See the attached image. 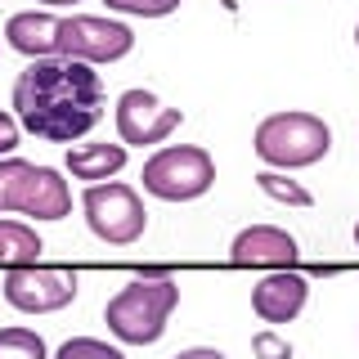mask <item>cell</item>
Returning a JSON list of instances; mask_svg holds the SVG:
<instances>
[{
  "instance_id": "cell-1",
  "label": "cell",
  "mask_w": 359,
  "mask_h": 359,
  "mask_svg": "<svg viewBox=\"0 0 359 359\" xmlns=\"http://www.w3.org/2000/svg\"><path fill=\"white\" fill-rule=\"evenodd\" d=\"M14 117L18 126L50 144H76L104 121V81L95 63L81 59H32L14 81Z\"/></svg>"
},
{
  "instance_id": "cell-2",
  "label": "cell",
  "mask_w": 359,
  "mask_h": 359,
  "mask_svg": "<svg viewBox=\"0 0 359 359\" xmlns=\"http://www.w3.org/2000/svg\"><path fill=\"white\" fill-rule=\"evenodd\" d=\"M252 149L269 171H301V166H314L332 153V126L319 112L301 108L269 112L252 135Z\"/></svg>"
},
{
  "instance_id": "cell-3",
  "label": "cell",
  "mask_w": 359,
  "mask_h": 359,
  "mask_svg": "<svg viewBox=\"0 0 359 359\" xmlns=\"http://www.w3.org/2000/svg\"><path fill=\"white\" fill-rule=\"evenodd\" d=\"M175 306H180V283L171 274L166 278L140 274L104 306V323L121 346H153V341H162L166 319H171Z\"/></svg>"
},
{
  "instance_id": "cell-4",
  "label": "cell",
  "mask_w": 359,
  "mask_h": 359,
  "mask_svg": "<svg viewBox=\"0 0 359 359\" xmlns=\"http://www.w3.org/2000/svg\"><path fill=\"white\" fill-rule=\"evenodd\" d=\"M0 211H22L32 220H63L72 216V189L54 166L0 157Z\"/></svg>"
},
{
  "instance_id": "cell-5",
  "label": "cell",
  "mask_w": 359,
  "mask_h": 359,
  "mask_svg": "<svg viewBox=\"0 0 359 359\" xmlns=\"http://www.w3.org/2000/svg\"><path fill=\"white\" fill-rule=\"evenodd\" d=\"M144 194L162 202H194L216 184V162L198 144H166L144 162Z\"/></svg>"
},
{
  "instance_id": "cell-6",
  "label": "cell",
  "mask_w": 359,
  "mask_h": 359,
  "mask_svg": "<svg viewBox=\"0 0 359 359\" xmlns=\"http://www.w3.org/2000/svg\"><path fill=\"white\" fill-rule=\"evenodd\" d=\"M81 211L86 224L99 243L108 247H130L144 238L149 229V211H144V198L135 194L121 180H104V184H86L81 194Z\"/></svg>"
},
{
  "instance_id": "cell-7",
  "label": "cell",
  "mask_w": 359,
  "mask_h": 359,
  "mask_svg": "<svg viewBox=\"0 0 359 359\" xmlns=\"http://www.w3.org/2000/svg\"><path fill=\"white\" fill-rule=\"evenodd\" d=\"M135 50V32L117 18H95V14H72L59 22V54L81 63H117Z\"/></svg>"
},
{
  "instance_id": "cell-8",
  "label": "cell",
  "mask_w": 359,
  "mask_h": 359,
  "mask_svg": "<svg viewBox=\"0 0 359 359\" xmlns=\"http://www.w3.org/2000/svg\"><path fill=\"white\" fill-rule=\"evenodd\" d=\"M5 301L22 314H54L76 301V274L72 269H41V265H14L5 274Z\"/></svg>"
},
{
  "instance_id": "cell-9",
  "label": "cell",
  "mask_w": 359,
  "mask_h": 359,
  "mask_svg": "<svg viewBox=\"0 0 359 359\" xmlns=\"http://www.w3.org/2000/svg\"><path fill=\"white\" fill-rule=\"evenodd\" d=\"M184 112L166 108L153 90H126L117 99V135L126 149H153V144H166L171 130H180Z\"/></svg>"
},
{
  "instance_id": "cell-10",
  "label": "cell",
  "mask_w": 359,
  "mask_h": 359,
  "mask_svg": "<svg viewBox=\"0 0 359 359\" xmlns=\"http://www.w3.org/2000/svg\"><path fill=\"white\" fill-rule=\"evenodd\" d=\"M297 238L278 224H247L233 238L229 261L233 265H261V269H292L297 265Z\"/></svg>"
},
{
  "instance_id": "cell-11",
  "label": "cell",
  "mask_w": 359,
  "mask_h": 359,
  "mask_svg": "<svg viewBox=\"0 0 359 359\" xmlns=\"http://www.w3.org/2000/svg\"><path fill=\"white\" fill-rule=\"evenodd\" d=\"M306 301H310V283L292 269H278V274H269L252 287V310L261 323H292L306 310Z\"/></svg>"
},
{
  "instance_id": "cell-12",
  "label": "cell",
  "mask_w": 359,
  "mask_h": 359,
  "mask_svg": "<svg viewBox=\"0 0 359 359\" xmlns=\"http://www.w3.org/2000/svg\"><path fill=\"white\" fill-rule=\"evenodd\" d=\"M59 22L54 14H36V9H22L5 22V41L9 50L27 54V59H54L59 54Z\"/></svg>"
},
{
  "instance_id": "cell-13",
  "label": "cell",
  "mask_w": 359,
  "mask_h": 359,
  "mask_svg": "<svg viewBox=\"0 0 359 359\" xmlns=\"http://www.w3.org/2000/svg\"><path fill=\"white\" fill-rule=\"evenodd\" d=\"M121 166H126V144H76V149H67V171H72V180L104 184Z\"/></svg>"
},
{
  "instance_id": "cell-14",
  "label": "cell",
  "mask_w": 359,
  "mask_h": 359,
  "mask_svg": "<svg viewBox=\"0 0 359 359\" xmlns=\"http://www.w3.org/2000/svg\"><path fill=\"white\" fill-rule=\"evenodd\" d=\"M45 252L41 233L22 220H0V261L5 265H36Z\"/></svg>"
},
{
  "instance_id": "cell-15",
  "label": "cell",
  "mask_w": 359,
  "mask_h": 359,
  "mask_svg": "<svg viewBox=\"0 0 359 359\" xmlns=\"http://www.w3.org/2000/svg\"><path fill=\"white\" fill-rule=\"evenodd\" d=\"M256 189H261L265 198H274V202H287V207H314L310 189L297 184V180H287L283 171H261L256 175Z\"/></svg>"
},
{
  "instance_id": "cell-16",
  "label": "cell",
  "mask_w": 359,
  "mask_h": 359,
  "mask_svg": "<svg viewBox=\"0 0 359 359\" xmlns=\"http://www.w3.org/2000/svg\"><path fill=\"white\" fill-rule=\"evenodd\" d=\"M45 337L32 328H0V359H45Z\"/></svg>"
},
{
  "instance_id": "cell-17",
  "label": "cell",
  "mask_w": 359,
  "mask_h": 359,
  "mask_svg": "<svg viewBox=\"0 0 359 359\" xmlns=\"http://www.w3.org/2000/svg\"><path fill=\"white\" fill-rule=\"evenodd\" d=\"M54 359H126L117 346L99 341V337H67V341L54 351Z\"/></svg>"
},
{
  "instance_id": "cell-18",
  "label": "cell",
  "mask_w": 359,
  "mask_h": 359,
  "mask_svg": "<svg viewBox=\"0 0 359 359\" xmlns=\"http://www.w3.org/2000/svg\"><path fill=\"white\" fill-rule=\"evenodd\" d=\"M112 14H130V18H166L180 9V0H104Z\"/></svg>"
},
{
  "instance_id": "cell-19",
  "label": "cell",
  "mask_w": 359,
  "mask_h": 359,
  "mask_svg": "<svg viewBox=\"0 0 359 359\" xmlns=\"http://www.w3.org/2000/svg\"><path fill=\"white\" fill-rule=\"evenodd\" d=\"M252 355L256 359H292V341L287 337H278L274 328H261L252 337Z\"/></svg>"
},
{
  "instance_id": "cell-20",
  "label": "cell",
  "mask_w": 359,
  "mask_h": 359,
  "mask_svg": "<svg viewBox=\"0 0 359 359\" xmlns=\"http://www.w3.org/2000/svg\"><path fill=\"white\" fill-rule=\"evenodd\" d=\"M18 135H22L18 117H9V112H0V157H9V153L18 149Z\"/></svg>"
},
{
  "instance_id": "cell-21",
  "label": "cell",
  "mask_w": 359,
  "mask_h": 359,
  "mask_svg": "<svg viewBox=\"0 0 359 359\" xmlns=\"http://www.w3.org/2000/svg\"><path fill=\"white\" fill-rule=\"evenodd\" d=\"M175 359H229V355L216 351V346H189V351H180Z\"/></svg>"
},
{
  "instance_id": "cell-22",
  "label": "cell",
  "mask_w": 359,
  "mask_h": 359,
  "mask_svg": "<svg viewBox=\"0 0 359 359\" xmlns=\"http://www.w3.org/2000/svg\"><path fill=\"white\" fill-rule=\"evenodd\" d=\"M41 5H76V0H41Z\"/></svg>"
},
{
  "instance_id": "cell-23",
  "label": "cell",
  "mask_w": 359,
  "mask_h": 359,
  "mask_svg": "<svg viewBox=\"0 0 359 359\" xmlns=\"http://www.w3.org/2000/svg\"><path fill=\"white\" fill-rule=\"evenodd\" d=\"M355 45H359V22H355Z\"/></svg>"
},
{
  "instance_id": "cell-24",
  "label": "cell",
  "mask_w": 359,
  "mask_h": 359,
  "mask_svg": "<svg viewBox=\"0 0 359 359\" xmlns=\"http://www.w3.org/2000/svg\"><path fill=\"white\" fill-rule=\"evenodd\" d=\"M355 247H359V224H355Z\"/></svg>"
},
{
  "instance_id": "cell-25",
  "label": "cell",
  "mask_w": 359,
  "mask_h": 359,
  "mask_svg": "<svg viewBox=\"0 0 359 359\" xmlns=\"http://www.w3.org/2000/svg\"><path fill=\"white\" fill-rule=\"evenodd\" d=\"M224 5H229V9H233V0H224Z\"/></svg>"
}]
</instances>
